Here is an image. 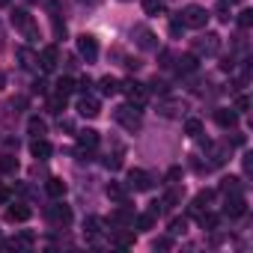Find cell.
I'll return each instance as SVG.
<instances>
[{
    "instance_id": "obj_21",
    "label": "cell",
    "mask_w": 253,
    "mask_h": 253,
    "mask_svg": "<svg viewBox=\"0 0 253 253\" xmlns=\"http://www.w3.org/2000/svg\"><path fill=\"white\" fill-rule=\"evenodd\" d=\"M107 197H110V200H116V203H125V200H128V185L110 182V185H107Z\"/></svg>"
},
{
    "instance_id": "obj_43",
    "label": "cell",
    "mask_w": 253,
    "mask_h": 253,
    "mask_svg": "<svg viewBox=\"0 0 253 253\" xmlns=\"http://www.w3.org/2000/svg\"><path fill=\"white\" fill-rule=\"evenodd\" d=\"M89 86H92V81H89V78H81V81L75 84V89H81V92H86Z\"/></svg>"
},
{
    "instance_id": "obj_13",
    "label": "cell",
    "mask_w": 253,
    "mask_h": 253,
    "mask_svg": "<svg viewBox=\"0 0 253 253\" xmlns=\"http://www.w3.org/2000/svg\"><path fill=\"white\" fill-rule=\"evenodd\" d=\"M57 63H60V48H57V45L42 48V54H39V66H42V72H54Z\"/></svg>"
},
{
    "instance_id": "obj_49",
    "label": "cell",
    "mask_w": 253,
    "mask_h": 253,
    "mask_svg": "<svg viewBox=\"0 0 253 253\" xmlns=\"http://www.w3.org/2000/svg\"><path fill=\"white\" fill-rule=\"evenodd\" d=\"M81 3H89V6H95V3H101V0H81Z\"/></svg>"
},
{
    "instance_id": "obj_37",
    "label": "cell",
    "mask_w": 253,
    "mask_h": 253,
    "mask_svg": "<svg viewBox=\"0 0 253 253\" xmlns=\"http://www.w3.org/2000/svg\"><path fill=\"white\" fill-rule=\"evenodd\" d=\"M185 229H188V220L185 217H173L170 220V235H182Z\"/></svg>"
},
{
    "instance_id": "obj_1",
    "label": "cell",
    "mask_w": 253,
    "mask_h": 253,
    "mask_svg": "<svg viewBox=\"0 0 253 253\" xmlns=\"http://www.w3.org/2000/svg\"><path fill=\"white\" fill-rule=\"evenodd\" d=\"M113 119L122 125L125 131H140V128H143L140 107H134V104H122V107H116V110H113Z\"/></svg>"
},
{
    "instance_id": "obj_24",
    "label": "cell",
    "mask_w": 253,
    "mask_h": 253,
    "mask_svg": "<svg viewBox=\"0 0 253 253\" xmlns=\"http://www.w3.org/2000/svg\"><path fill=\"white\" fill-rule=\"evenodd\" d=\"M18 60H21V66L24 69H39V57H33V51L30 48H18Z\"/></svg>"
},
{
    "instance_id": "obj_34",
    "label": "cell",
    "mask_w": 253,
    "mask_h": 253,
    "mask_svg": "<svg viewBox=\"0 0 253 253\" xmlns=\"http://www.w3.org/2000/svg\"><path fill=\"white\" fill-rule=\"evenodd\" d=\"M0 122L6 125V128H12V104H0Z\"/></svg>"
},
{
    "instance_id": "obj_20",
    "label": "cell",
    "mask_w": 253,
    "mask_h": 253,
    "mask_svg": "<svg viewBox=\"0 0 253 253\" xmlns=\"http://www.w3.org/2000/svg\"><path fill=\"white\" fill-rule=\"evenodd\" d=\"M78 146L95 149V146H98V131H92V128H84V131H78Z\"/></svg>"
},
{
    "instance_id": "obj_50",
    "label": "cell",
    "mask_w": 253,
    "mask_h": 253,
    "mask_svg": "<svg viewBox=\"0 0 253 253\" xmlns=\"http://www.w3.org/2000/svg\"><path fill=\"white\" fill-rule=\"evenodd\" d=\"M3 39H6V36H3V27H0V48H3Z\"/></svg>"
},
{
    "instance_id": "obj_9",
    "label": "cell",
    "mask_w": 253,
    "mask_h": 253,
    "mask_svg": "<svg viewBox=\"0 0 253 253\" xmlns=\"http://www.w3.org/2000/svg\"><path fill=\"white\" fill-rule=\"evenodd\" d=\"M131 36H134V42H137V48H143V51H158V36L149 30V27H143V24H137L134 30H131Z\"/></svg>"
},
{
    "instance_id": "obj_30",
    "label": "cell",
    "mask_w": 253,
    "mask_h": 253,
    "mask_svg": "<svg viewBox=\"0 0 253 253\" xmlns=\"http://www.w3.org/2000/svg\"><path fill=\"white\" fill-rule=\"evenodd\" d=\"M185 134L194 137V140H200V137H203V122H200V119H188V122H185Z\"/></svg>"
},
{
    "instance_id": "obj_45",
    "label": "cell",
    "mask_w": 253,
    "mask_h": 253,
    "mask_svg": "<svg viewBox=\"0 0 253 253\" xmlns=\"http://www.w3.org/2000/svg\"><path fill=\"white\" fill-rule=\"evenodd\" d=\"M9 197H12V194H9V188L0 182V203H9Z\"/></svg>"
},
{
    "instance_id": "obj_31",
    "label": "cell",
    "mask_w": 253,
    "mask_h": 253,
    "mask_svg": "<svg viewBox=\"0 0 253 253\" xmlns=\"http://www.w3.org/2000/svg\"><path fill=\"white\" fill-rule=\"evenodd\" d=\"M220 191H223V194L241 191V179H235V176H226V179H220Z\"/></svg>"
},
{
    "instance_id": "obj_41",
    "label": "cell",
    "mask_w": 253,
    "mask_h": 253,
    "mask_svg": "<svg viewBox=\"0 0 253 253\" xmlns=\"http://www.w3.org/2000/svg\"><path fill=\"white\" fill-rule=\"evenodd\" d=\"M179 176H182V167H173V170H167V185H176V182H179Z\"/></svg>"
},
{
    "instance_id": "obj_6",
    "label": "cell",
    "mask_w": 253,
    "mask_h": 253,
    "mask_svg": "<svg viewBox=\"0 0 253 253\" xmlns=\"http://www.w3.org/2000/svg\"><path fill=\"white\" fill-rule=\"evenodd\" d=\"M48 220H51V226L66 229L72 223V209L66 203H54V206H48Z\"/></svg>"
},
{
    "instance_id": "obj_19",
    "label": "cell",
    "mask_w": 253,
    "mask_h": 253,
    "mask_svg": "<svg viewBox=\"0 0 253 253\" xmlns=\"http://www.w3.org/2000/svg\"><path fill=\"white\" fill-rule=\"evenodd\" d=\"M176 72H179V75H191V72H197V57H194V54H182V57H176Z\"/></svg>"
},
{
    "instance_id": "obj_38",
    "label": "cell",
    "mask_w": 253,
    "mask_h": 253,
    "mask_svg": "<svg viewBox=\"0 0 253 253\" xmlns=\"http://www.w3.org/2000/svg\"><path fill=\"white\" fill-rule=\"evenodd\" d=\"M72 89H75V81H72V78H60V81H57V92H66V95H69Z\"/></svg>"
},
{
    "instance_id": "obj_51",
    "label": "cell",
    "mask_w": 253,
    "mask_h": 253,
    "mask_svg": "<svg viewBox=\"0 0 253 253\" xmlns=\"http://www.w3.org/2000/svg\"><path fill=\"white\" fill-rule=\"evenodd\" d=\"M6 3H9V0H0V6H6Z\"/></svg>"
},
{
    "instance_id": "obj_47",
    "label": "cell",
    "mask_w": 253,
    "mask_h": 253,
    "mask_svg": "<svg viewBox=\"0 0 253 253\" xmlns=\"http://www.w3.org/2000/svg\"><path fill=\"white\" fill-rule=\"evenodd\" d=\"M60 128L63 131H75V125H72V119H60Z\"/></svg>"
},
{
    "instance_id": "obj_28",
    "label": "cell",
    "mask_w": 253,
    "mask_h": 253,
    "mask_svg": "<svg viewBox=\"0 0 253 253\" xmlns=\"http://www.w3.org/2000/svg\"><path fill=\"white\" fill-rule=\"evenodd\" d=\"M110 241H113L116 247H131V244H134V235L125 232V229H116V232L110 235Z\"/></svg>"
},
{
    "instance_id": "obj_44",
    "label": "cell",
    "mask_w": 253,
    "mask_h": 253,
    "mask_svg": "<svg viewBox=\"0 0 253 253\" xmlns=\"http://www.w3.org/2000/svg\"><path fill=\"white\" fill-rule=\"evenodd\" d=\"M170 247H173L170 238H158V241H155V250H170Z\"/></svg>"
},
{
    "instance_id": "obj_16",
    "label": "cell",
    "mask_w": 253,
    "mask_h": 253,
    "mask_svg": "<svg viewBox=\"0 0 253 253\" xmlns=\"http://www.w3.org/2000/svg\"><path fill=\"white\" fill-rule=\"evenodd\" d=\"M30 214H33V211H30L27 206H21V203H15V206L6 209V220H9V223H24V220H30Z\"/></svg>"
},
{
    "instance_id": "obj_7",
    "label": "cell",
    "mask_w": 253,
    "mask_h": 253,
    "mask_svg": "<svg viewBox=\"0 0 253 253\" xmlns=\"http://www.w3.org/2000/svg\"><path fill=\"white\" fill-rule=\"evenodd\" d=\"M244 211H247V200H244V194H241V191H232V194H226L223 214H226V217H241Z\"/></svg>"
},
{
    "instance_id": "obj_42",
    "label": "cell",
    "mask_w": 253,
    "mask_h": 253,
    "mask_svg": "<svg viewBox=\"0 0 253 253\" xmlns=\"http://www.w3.org/2000/svg\"><path fill=\"white\" fill-rule=\"evenodd\" d=\"M182 30H185V24H182V21L176 18V21L170 24V33H173V36H182Z\"/></svg>"
},
{
    "instance_id": "obj_4",
    "label": "cell",
    "mask_w": 253,
    "mask_h": 253,
    "mask_svg": "<svg viewBox=\"0 0 253 253\" xmlns=\"http://www.w3.org/2000/svg\"><path fill=\"white\" fill-rule=\"evenodd\" d=\"M119 89L125 92V98H128L134 107H143L146 104V95H149L146 84H140V81H125V84H119Z\"/></svg>"
},
{
    "instance_id": "obj_32",
    "label": "cell",
    "mask_w": 253,
    "mask_h": 253,
    "mask_svg": "<svg viewBox=\"0 0 253 253\" xmlns=\"http://www.w3.org/2000/svg\"><path fill=\"white\" fill-rule=\"evenodd\" d=\"M143 12L146 15H164V3L161 0H143Z\"/></svg>"
},
{
    "instance_id": "obj_48",
    "label": "cell",
    "mask_w": 253,
    "mask_h": 253,
    "mask_svg": "<svg viewBox=\"0 0 253 253\" xmlns=\"http://www.w3.org/2000/svg\"><path fill=\"white\" fill-rule=\"evenodd\" d=\"M45 86H48L45 81H36V84H33V92H45Z\"/></svg>"
},
{
    "instance_id": "obj_17",
    "label": "cell",
    "mask_w": 253,
    "mask_h": 253,
    "mask_svg": "<svg viewBox=\"0 0 253 253\" xmlns=\"http://www.w3.org/2000/svg\"><path fill=\"white\" fill-rule=\"evenodd\" d=\"M45 191H48V197H54V200H63V197H66V182H63L60 176H51V179L45 182Z\"/></svg>"
},
{
    "instance_id": "obj_22",
    "label": "cell",
    "mask_w": 253,
    "mask_h": 253,
    "mask_svg": "<svg viewBox=\"0 0 253 253\" xmlns=\"http://www.w3.org/2000/svg\"><path fill=\"white\" fill-rule=\"evenodd\" d=\"M27 131H30L33 137H45V134H48V125H45V119L30 116V119H27Z\"/></svg>"
},
{
    "instance_id": "obj_25",
    "label": "cell",
    "mask_w": 253,
    "mask_h": 253,
    "mask_svg": "<svg viewBox=\"0 0 253 253\" xmlns=\"http://www.w3.org/2000/svg\"><path fill=\"white\" fill-rule=\"evenodd\" d=\"M66 101H69L66 92H54V95L48 98V110H51V113H63V110H66Z\"/></svg>"
},
{
    "instance_id": "obj_23",
    "label": "cell",
    "mask_w": 253,
    "mask_h": 253,
    "mask_svg": "<svg viewBox=\"0 0 253 253\" xmlns=\"http://www.w3.org/2000/svg\"><path fill=\"white\" fill-rule=\"evenodd\" d=\"M84 235H86L89 241H95V238L101 235V220H98V217H86V220H84Z\"/></svg>"
},
{
    "instance_id": "obj_14",
    "label": "cell",
    "mask_w": 253,
    "mask_h": 253,
    "mask_svg": "<svg viewBox=\"0 0 253 253\" xmlns=\"http://www.w3.org/2000/svg\"><path fill=\"white\" fill-rule=\"evenodd\" d=\"M214 122L220 125V128H235V125H238V113L232 107H217L214 110Z\"/></svg>"
},
{
    "instance_id": "obj_35",
    "label": "cell",
    "mask_w": 253,
    "mask_h": 253,
    "mask_svg": "<svg viewBox=\"0 0 253 253\" xmlns=\"http://www.w3.org/2000/svg\"><path fill=\"white\" fill-rule=\"evenodd\" d=\"M238 27H241V30H250V27H253V12H250V9H241V12H238Z\"/></svg>"
},
{
    "instance_id": "obj_18",
    "label": "cell",
    "mask_w": 253,
    "mask_h": 253,
    "mask_svg": "<svg viewBox=\"0 0 253 253\" xmlns=\"http://www.w3.org/2000/svg\"><path fill=\"white\" fill-rule=\"evenodd\" d=\"M211 200H214V191H200V194L194 197V206H191V211L200 217V214L209 209V203H211Z\"/></svg>"
},
{
    "instance_id": "obj_27",
    "label": "cell",
    "mask_w": 253,
    "mask_h": 253,
    "mask_svg": "<svg viewBox=\"0 0 253 253\" xmlns=\"http://www.w3.org/2000/svg\"><path fill=\"white\" fill-rule=\"evenodd\" d=\"M134 226H137V229H143V232H146V229H155V214H152V211L134 214Z\"/></svg>"
},
{
    "instance_id": "obj_3",
    "label": "cell",
    "mask_w": 253,
    "mask_h": 253,
    "mask_svg": "<svg viewBox=\"0 0 253 253\" xmlns=\"http://www.w3.org/2000/svg\"><path fill=\"white\" fill-rule=\"evenodd\" d=\"M191 48H194V57H214L220 51V36L217 33H203V36L194 39Z\"/></svg>"
},
{
    "instance_id": "obj_33",
    "label": "cell",
    "mask_w": 253,
    "mask_h": 253,
    "mask_svg": "<svg viewBox=\"0 0 253 253\" xmlns=\"http://www.w3.org/2000/svg\"><path fill=\"white\" fill-rule=\"evenodd\" d=\"M217 223H220V217H217V214H209V211H206V214H200V226H203V229H217Z\"/></svg>"
},
{
    "instance_id": "obj_8",
    "label": "cell",
    "mask_w": 253,
    "mask_h": 253,
    "mask_svg": "<svg viewBox=\"0 0 253 253\" xmlns=\"http://www.w3.org/2000/svg\"><path fill=\"white\" fill-rule=\"evenodd\" d=\"M107 223H110L113 229H128V226H134V211H131L128 206H125V203H122L116 211H110Z\"/></svg>"
},
{
    "instance_id": "obj_46",
    "label": "cell",
    "mask_w": 253,
    "mask_h": 253,
    "mask_svg": "<svg viewBox=\"0 0 253 253\" xmlns=\"http://www.w3.org/2000/svg\"><path fill=\"white\" fill-rule=\"evenodd\" d=\"M152 89H155V92H161V95H167V84H164V81H155V84H152Z\"/></svg>"
},
{
    "instance_id": "obj_12",
    "label": "cell",
    "mask_w": 253,
    "mask_h": 253,
    "mask_svg": "<svg viewBox=\"0 0 253 253\" xmlns=\"http://www.w3.org/2000/svg\"><path fill=\"white\" fill-rule=\"evenodd\" d=\"M128 185L131 191H149L152 188V176L146 173V170H128Z\"/></svg>"
},
{
    "instance_id": "obj_11",
    "label": "cell",
    "mask_w": 253,
    "mask_h": 253,
    "mask_svg": "<svg viewBox=\"0 0 253 253\" xmlns=\"http://www.w3.org/2000/svg\"><path fill=\"white\" fill-rule=\"evenodd\" d=\"M78 113H81V116H86V119H95V116L101 113L98 98H95V95H89V92H84V95L78 98Z\"/></svg>"
},
{
    "instance_id": "obj_26",
    "label": "cell",
    "mask_w": 253,
    "mask_h": 253,
    "mask_svg": "<svg viewBox=\"0 0 253 253\" xmlns=\"http://www.w3.org/2000/svg\"><path fill=\"white\" fill-rule=\"evenodd\" d=\"M0 173H6V176L18 173V158H12L9 152H6V155H0Z\"/></svg>"
},
{
    "instance_id": "obj_52",
    "label": "cell",
    "mask_w": 253,
    "mask_h": 253,
    "mask_svg": "<svg viewBox=\"0 0 253 253\" xmlns=\"http://www.w3.org/2000/svg\"><path fill=\"white\" fill-rule=\"evenodd\" d=\"M226 3H241V0H226Z\"/></svg>"
},
{
    "instance_id": "obj_15",
    "label": "cell",
    "mask_w": 253,
    "mask_h": 253,
    "mask_svg": "<svg viewBox=\"0 0 253 253\" xmlns=\"http://www.w3.org/2000/svg\"><path fill=\"white\" fill-rule=\"evenodd\" d=\"M51 152H54V146H51L45 137H33V143H30V155H33V158L45 161V158H51Z\"/></svg>"
},
{
    "instance_id": "obj_10",
    "label": "cell",
    "mask_w": 253,
    "mask_h": 253,
    "mask_svg": "<svg viewBox=\"0 0 253 253\" xmlns=\"http://www.w3.org/2000/svg\"><path fill=\"white\" fill-rule=\"evenodd\" d=\"M78 54H81L86 63H95V60H98V42H95V36L81 33V36H78Z\"/></svg>"
},
{
    "instance_id": "obj_53",
    "label": "cell",
    "mask_w": 253,
    "mask_h": 253,
    "mask_svg": "<svg viewBox=\"0 0 253 253\" xmlns=\"http://www.w3.org/2000/svg\"><path fill=\"white\" fill-rule=\"evenodd\" d=\"M0 89H3V75H0Z\"/></svg>"
},
{
    "instance_id": "obj_36",
    "label": "cell",
    "mask_w": 253,
    "mask_h": 253,
    "mask_svg": "<svg viewBox=\"0 0 253 253\" xmlns=\"http://www.w3.org/2000/svg\"><path fill=\"white\" fill-rule=\"evenodd\" d=\"M179 107H182V101H173V98H167V101L161 104V113H164V116H176V113H179Z\"/></svg>"
},
{
    "instance_id": "obj_5",
    "label": "cell",
    "mask_w": 253,
    "mask_h": 253,
    "mask_svg": "<svg viewBox=\"0 0 253 253\" xmlns=\"http://www.w3.org/2000/svg\"><path fill=\"white\" fill-rule=\"evenodd\" d=\"M179 21H182L185 27L203 30V27H206V21H209V12H206L203 6H185V9H182V15H179Z\"/></svg>"
},
{
    "instance_id": "obj_2",
    "label": "cell",
    "mask_w": 253,
    "mask_h": 253,
    "mask_svg": "<svg viewBox=\"0 0 253 253\" xmlns=\"http://www.w3.org/2000/svg\"><path fill=\"white\" fill-rule=\"evenodd\" d=\"M12 24H15V30H18L24 39H30V42H36V39H39V27H36V21H33V15H30V12L15 9V12H12Z\"/></svg>"
},
{
    "instance_id": "obj_40",
    "label": "cell",
    "mask_w": 253,
    "mask_h": 253,
    "mask_svg": "<svg viewBox=\"0 0 253 253\" xmlns=\"http://www.w3.org/2000/svg\"><path fill=\"white\" fill-rule=\"evenodd\" d=\"M217 18L220 21H229V3H226V0H220V3H217Z\"/></svg>"
},
{
    "instance_id": "obj_39",
    "label": "cell",
    "mask_w": 253,
    "mask_h": 253,
    "mask_svg": "<svg viewBox=\"0 0 253 253\" xmlns=\"http://www.w3.org/2000/svg\"><path fill=\"white\" fill-rule=\"evenodd\" d=\"M247 107H250V98H247V95H238V98H235V104H232V110H235V113H247Z\"/></svg>"
},
{
    "instance_id": "obj_29",
    "label": "cell",
    "mask_w": 253,
    "mask_h": 253,
    "mask_svg": "<svg viewBox=\"0 0 253 253\" xmlns=\"http://www.w3.org/2000/svg\"><path fill=\"white\" fill-rule=\"evenodd\" d=\"M98 86H101V95H116V92H119V81H116V78H110V75H107V78H101V81H98Z\"/></svg>"
}]
</instances>
